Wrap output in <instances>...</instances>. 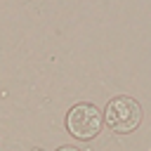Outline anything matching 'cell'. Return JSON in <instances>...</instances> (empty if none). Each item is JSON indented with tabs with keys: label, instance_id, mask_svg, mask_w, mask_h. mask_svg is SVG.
Returning a JSON list of instances; mask_svg holds the SVG:
<instances>
[{
	"label": "cell",
	"instance_id": "cell-1",
	"mask_svg": "<svg viewBox=\"0 0 151 151\" xmlns=\"http://www.w3.org/2000/svg\"><path fill=\"white\" fill-rule=\"evenodd\" d=\"M101 118L113 132H132L142 123V106L132 97H116L106 104Z\"/></svg>",
	"mask_w": 151,
	"mask_h": 151
},
{
	"label": "cell",
	"instance_id": "cell-2",
	"mask_svg": "<svg viewBox=\"0 0 151 151\" xmlns=\"http://www.w3.org/2000/svg\"><path fill=\"white\" fill-rule=\"evenodd\" d=\"M101 111L94 106V104H87V101H80L76 106H71L68 116H66V127L73 137L78 139H92L99 134L101 130Z\"/></svg>",
	"mask_w": 151,
	"mask_h": 151
},
{
	"label": "cell",
	"instance_id": "cell-3",
	"mask_svg": "<svg viewBox=\"0 0 151 151\" xmlns=\"http://www.w3.org/2000/svg\"><path fill=\"white\" fill-rule=\"evenodd\" d=\"M59 151H78V149H76V146H61Z\"/></svg>",
	"mask_w": 151,
	"mask_h": 151
}]
</instances>
